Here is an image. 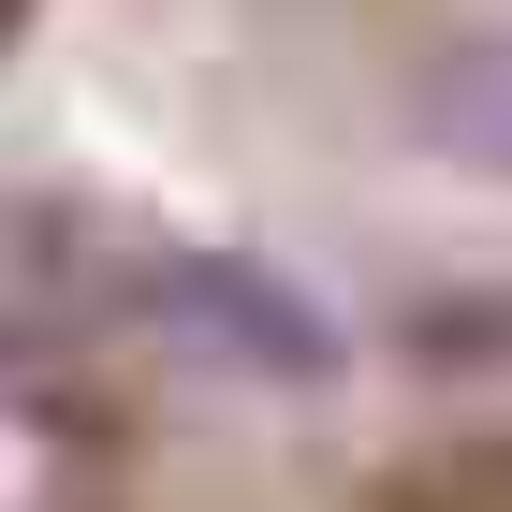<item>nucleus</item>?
Instances as JSON below:
<instances>
[{"label":"nucleus","instance_id":"1","mask_svg":"<svg viewBox=\"0 0 512 512\" xmlns=\"http://www.w3.org/2000/svg\"><path fill=\"white\" fill-rule=\"evenodd\" d=\"M132 293L161 308L176 352L235 366V381H337V322H322L278 264H249V249H147Z\"/></svg>","mask_w":512,"mask_h":512},{"label":"nucleus","instance_id":"2","mask_svg":"<svg viewBox=\"0 0 512 512\" xmlns=\"http://www.w3.org/2000/svg\"><path fill=\"white\" fill-rule=\"evenodd\" d=\"M425 103H439V147L454 161H498L512 176V44H454Z\"/></svg>","mask_w":512,"mask_h":512}]
</instances>
